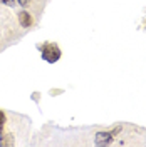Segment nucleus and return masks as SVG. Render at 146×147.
<instances>
[{
	"instance_id": "f257e3e1",
	"label": "nucleus",
	"mask_w": 146,
	"mask_h": 147,
	"mask_svg": "<svg viewBox=\"0 0 146 147\" xmlns=\"http://www.w3.org/2000/svg\"><path fill=\"white\" fill-rule=\"evenodd\" d=\"M42 59L49 64H54L61 59V50L55 44H44L42 45Z\"/></svg>"
},
{
	"instance_id": "f03ea898",
	"label": "nucleus",
	"mask_w": 146,
	"mask_h": 147,
	"mask_svg": "<svg viewBox=\"0 0 146 147\" xmlns=\"http://www.w3.org/2000/svg\"><path fill=\"white\" fill-rule=\"evenodd\" d=\"M18 22H20V25L22 27H30L32 25V15L29 13V12H25V10H22L20 13H18Z\"/></svg>"
},
{
	"instance_id": "7ed1b4c3",
	"label": "nucleus",
	"mask_w": 146,
	"mask_h": 147,
	"mask_svg": "<svg viewBox=\"0 0 146 147\" xmlns=\"http://www.w3.org/2000/svg\"><path fill=\"white\" fill-rule=\"evenodd\" d=\"M111 139H113V134H111V132H99V134L96 136V144L104 146V144L111 142Z\"/></svg>"
},
{
	"instance_id": "20e7f679",
	"label": "nucleus",
	"mask_w": 146,
	"mask_h": 147,
	"mask_svg": "<svg viewBox=\"0 0 146 147\" xmlns=\"http://www.w3.org/2000/svg\"><path fill=\"white\" fill-rule=\"evenodd\" d=\"M3 125H5V114L0 110V136H2V132H3Z\"/></svg>"
},
{
	"instance_id": "39448f33",
	"label": "nucleus",
	"mask_w": 146,
	"mask_h": 147,
	"mask_svg": "<svg viewBox=\"0 0 146 147\" xmlns=\"http://www.w3.org/2000/svg\"><path fill=\"white\" fill-rule=\"evenodd\" d=\"M17 2L22 5V7H27L29 3H30V0H17Z\"/></svg>"
},
{
	"instance_id": "423d86ee",
	"label": "nucleus",
	"mask_w": 146,
	"mask_h": 147,
	"mask_svg": "<svg viewBox=\"0 0 146 147\" xmlns=\"http://www.w3.org/2000/svg\"><path fill=\"white\" fill-rule=\"evenodd\" d=\"M0 2H2V3H5V5H10V7L14 5V0H0Z\"/></svg>"
}]
</instances>
